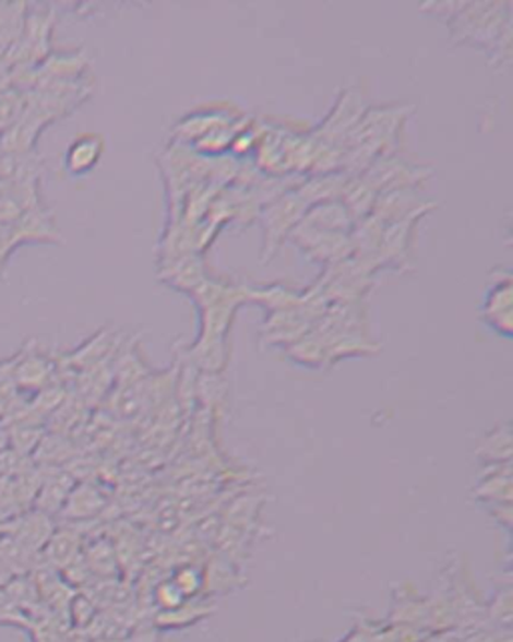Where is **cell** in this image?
Listing matches in <instances>:
<instances>
[{
  "label": "cell",
  "instance_id": "cell-1",
  "mask_svg": "<svg viewBox=\"0 0 513 642\" xmlns=\"http://www.w3.org/2000/svg\"><path fill=\"white\" fill-rule=\"evenodd\" d=\"M100 155V141L97 136L85 135L76 139L67 151V169L74 175L86 174Z\"/></svg>",
  "mask_w": 513,
  "mask_h": 642
},
{
  "label": "cell",
  "instance_id": "cell-2",
  "mask_svg": "<svg viewBox=\"0 0 513 642\" xmlns=\"http://www.w3.org/2000/svg\"><path fill=\"white\" fill-rule=\"evenodd\" d=\"M26 93L21 87L0 88V133L11 129L26 109Z\"/></svg>",
  "mask_w": 513,
  "mask_h": 642
},
{
  "label": "cell",
  "instance_id": "cell-3",
  "mask_svg": "<svg viewBox=\"0 0 513 642\" xmlns=\"http://www.w3.org/2000/svg\"><path fill=\"white\" fill-rule=\"evenodd\" d=\"M47 555L57 567H71L76 555V538L71 532H59L47 544Z\"/></svg>",
  "mask_w": 513,
  "mask_h": 642
},
{
  "label": "cell",
  "instance_id": "cell-4",
  "mask_svg": "<svg viewBox=\"0 0 513 642\" xmlns=\"http://www.w3.org/2000/svg\"><path fill=\"white\" fill-rule=\"evenodd\" d=\"M157 601L160 606H165L167 610H175L179 606L183 605L184 594L177 588L175 582H165L163 586H159L157 591Z\"/></svg>",
  "mask_w": 513,
  "mask_h": 642
},
{
  "label": "cell",
  "instance_id": "cell-5",
  "mask_svg": "<svg viewBox=\"0 0 513 642\" xmlns=\"http://www.w3.org/2000/svg\"><path fill=\"white\" fill-rule=\"evenodd\" d=\"M175 584H177V588L184 594V596H189V594L196 593V588L201 586V579L196 576V572L193 569H183L177 576H175Z\"/></svg>",
  "mask_w": 513,
  "mask_h": 642
}]
</instances>
